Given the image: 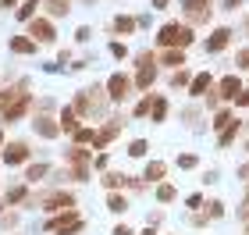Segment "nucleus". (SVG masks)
Segmentation results:
<instances>
[{"mask_svg":"<svg viewBox=\"0 0 249 235\" xmlns=\"http://www.w3.org/2000/svg\"><path fill=\"white\" fill-rule=\"evenodd\" d=\"M47 171H50L47 164H32V167H29V182H39V178L47 175Z\"/></svg>","mask_w":249,"mask_h":235,"instance_id":"obj_23","label":"nucleus"},{"mask_svg":"<svg viewBox=\"0 0 249 235\" xmlns=\"http://www.w3.org/2000/svg\"><path fill=\"white\" fill-rule=\"evenodd\" d=\"M246 150H249V143H246Z\"/></svg>","mask_w":249,"mask_h":235,"instance_id":"obj_41","label":"nucleus"},{"mask_svg":"<svg viewBox=\"0 0 249 235\" xmlns=\"http://www.w3.org/2000/svg\"><path fill=\"white\" fill-rule=\"evenodd\" d=\"M146 139H135V143H128V157H146Z\"/></svg>","mask_w":249,"mask_h":235,"instance_id":"obj_21","label":"nucleus"},{"mask_svg":"<svg viewBox=\"0 0 249 235\" xmlns=\"http://www.w3.org/2000/svg\"><path fill=\"white\" fill-rule=\"evenodd\" d=\"M164 114H167V100H164V96H153V107H150V118H153V121H160Z\"/></svg>","mask_w":249,"mask_h":235,"instance_id":"obj_15","label":"nucleus"},{"mask_svg":"<svg viewBox=\"0 0 249 235\" xmlns=\"http://www.w3.org/2000/svg\"><path fill=\"white\" fill-rule=\"evenodd\" d=\"M231 43V29H213L210 32V39L203 43V47H207V54H221L224 47H228Z\"/></svg>","mask_w":249,"mask_h":235,"instance_id":"obj_5","label":"nucleus"},{"mask_svg":"<svg viewBox=\"0 0 249 235\" xmlns=\"http://www.w3.org/2000/svg\"><path fill=\"white\" fill-rule=\"evenodd\" d=\"M210 86H213V78H210V72H203V75H196V78H192L189 93H192V96H203V93H207Z\"/></svg>","mask_w":249,"mask_h":235,"instance_id":"obj_8","label":"nucleus"},{"mask_svg":"<svg viewBox=\"0 0 249 235\" xmlns=\"http://www.w3.org/2000/svg\"><path fill=\"white\" fill-rule=\"evenodd\" d=\"M157 78V68H139V75H135V89H150Z\"/></svg>","mask_w":249,"mask_h":235,"instance_id":"obj_12","label":"nucleus"},{"mask_svg":"<svg viewBox=\"0 0 249 235\" xmlns=\"http://www.w3.org/2000/svg\"><path fill=\"white\" fill-rule=\"evenodd\" d=\"M89 36H93V32H89V29H86V25H82V29H78V32H75V39H78V43H86V39H89Z\"/></svg>","mask_w":249,"mask_h":235,"instance_id":"obj_33","label":"nucleus"},{"mask_svg":"<svg viewBox=\"0 0 249 235\" xmlns=\"http://www.w3.org/2000/svg\"><path fill=\"white\" fill-rule=\"evenodd\" d=\"M210 4H213V0H182V7L189 11V21H192V25L210 18Z\"/></svg>","mask_w":249,"mask_h":235,"instance_id":"obj_3","label":"nucleus"},{"mask_svg":"<svg viewBox=\"0 0 249 235\" xmlns=\"http://www.w3.org/2000/svg\"><path fill=\"white\" fill-rule=\"evenodd\" d=\"M164 171H167V164H160V161H153V164H146V182H160L164 178Z\"/></svg>","mask_w":249,"mask_h":235,"instance_id":"obj_13","label":"nucleus"},{"mask_svg":"<svg viewBox=\"0 0 249 235\" xmlns=\"http://www.w3.org/2000/svg\"><path fill=\"white\" fill-rule=\"evenodd\" d=\"M110 54L121 61V57H128V47H124V43H110Z\"/></svg>","mask_w":249,"mask_h":235,"instance_id":"obj_27","label":"nucleus"},{"mask_svg":"<svg viewBox=\"0 0 249 235\" xmlns=\"http://www.w3.org/2000/svg\"><path fill=\"white\" fill-rule=\"evenodd\" d=\"M217 93H221V100H235V96L242 93V82H239V75H228V78H221Z\"/></svg>","mask_w":249,"mask_h":235,"instance_id":"obj_6","label":"nucleus"},{"mask_svg":"<svg viewBox=\"0 0 249 235\" xmlns=\"http://www.w3.org/2000/svg\"><path fill=\"white\" fill-rule=\"evenodd\" d=\"M178 167H196V157H192V153H182V157H178Z\"/></svg>","mask_w":249,"mask_h":235,"instance_id":"obj_30","label":"nucleus"},{"mask_svg":"<svg viewBox=\"0 0 249 235\" xmlns=\"http://www.w3.org/2000/svg\"><path fill=\"white\" fill-rule=\"evenodd\" d=\"M132 89H135V82H132V78L128 75H110V82H107V96L110 100H114V104H121V100H128L132 96Z\"/></svg>","mask_w":249,"mask_h":235,"instance_id":"obj_2","label":"nucleus"},{"mask_svg":"<svg viewBox=\"0 0 249 235\" xmlns=\"http://www.w3.org/2000/svg\"><path fill=\"white\" fill-rule=\"evenodd\" d=\"M11 50H15V54H32V50H36V39H11Z\"/></svg>","mask_w":249,"mask_h":235,"instance_id":"obj_14","label":"nucleus"},{"mask_svg":"<svg viewBox=\"0 0 249 235\" xmlns=\"http://www.w3.org/2000/svg\"><path fill=\"white\" fill-rule=\"evenodd\" d=\"M239 68H249V50H242V54H239Z\"/></svg>","mask_w":249,"mask_h":235,"instance_id":"obj_35","label":"nucleus"},{"mask_svg":"<svg viewBox=\"0 0 249 235\" xmlns=\"http://www.w3.org/2000/svg\"><path fill=\"white\" fill-rule=\"evenodd\" d=\"M104 185H107V189H118V185H124V178H121V175H107Z\"/></svg>","mask_w":249,"mask_h":235,"instance_id":"obj_28","label":"nucleus"},{"mask_svg":"<svg viewBox=\"0 0 249 235\" xmlns=\"http://www.w3.org/2000/svg\"><path fill=\"white\" fill-rule=\"evenodd\" d=\"M235 104H239V107H249V89H242V93L235 96Z\"/></svg>","mask_w":249,"mask_h":235,"instance_id":"obj_32","label":"nucleus"},{"mask_svg":"<svg viewBox=\"0 0 249 235\" xmlns=\"http://www.w3.org/2000/svg\"><path fill=\"white\" fill-rule=\"evenodd\" d=\"M21 196H25V189H21V185L18 189H7V203H18Z\"/></svg>","mask_w":249,"mask_h":235,"instance_id":"obj_29","label":"nucleus"},{"mask_svg":"<svg viewBox=\"0 0 249 235\" xmlns=\"http://www.w3.org/2000/svg\"><path fill=\"white\" fill-rule=\"evenodd\" d=\"M185 203H189V210H196V207H203V196L196 193V196H189V199H185Z\"/></svg>","mask_w":249,"mask_h":235,"instance_id":"obj_31","label":"nucleus"},{"mask_svg":"<svg viewBox=\"0 0 249 235\" xmlns=\"http://www.w3.org/2000/svg\"><path fill=\"white\" fill-rule=\"evenodd\" d=\"M235 136H239V121H231V125H228V128L221 132V146H228V143H231Z\"/></svg>","mask_w":249,"mask_h":235,"instance_id":"obj_20","label":"nucleus"},{"mask_svg":"<svg viewBox=\"0 0 249 235\" xmlns=\"http://www.w3.org/2000/svg\"><path fill=\"white\" fill-rule=\"evenodd\" d=\"M160 61L167 64V68H182V64H185V50H164Z\"/></svg>","mask_w":249,"mask_h":235,"instance_id":"obj_10","label":"nucleus"},{"mask_svg":"<svg viewBox=\"0 0 249 235\" xmlns=\"http://www.w3.org/2000/svg\"><path fill=\"white\" fill-rule=\"evenodd\" d=\"M61 128H64V132H78V114H75L71 107L61 110Z\"/></svg>","mask_w":249,"mask_h":235,"instance_id":"obj_11","label":"nucleus"},{"mask_svg":"<svg viewBox=\"0 0 249 235\" xmlns=\"http://www.w3.org/2000/svg\"><path fill=\"white\" fill-rule=\"evenodd\" d=\"M47 7H50V15H53V18H61V15H68V0H50Z\"/></svg>","mask_w":249,"mask_h":235,"instance_id":"obj_22","label":"nucleus"},{"mask_svg":"<svg viewBox=\"0 0 249 235\" xmlns=\"http://www.w3.org/2000/svg\"><path fill=\"white\" fill-rule=\"evenodd\" d=\"M107 207L114 210V214H121V210H128V199H124L121 193H110V196H107Z\"/></svg>","mask_w":249,"mask_h":235,"instance_id":"obj_16","label":"nucleus"},{"mask_svg":"<svg viewBox=\"0 0 249 235\" xmlns=\"http://www.w3.org/2000/svg\"><path fill=\"white\" fill-rule=\"evenodd\" d=\"M36 7H39V0H25V4L18 7V18H21V21H32V15H36Z\"/></svg>","mask_w":249,"mask_h":235,"instance_id":"obj_18","label":"nucleus"},{"mask_svg":"<svg viewBox=\"0 0 249 235\" xmlns=\"http://www.w3.org/2000/svg\"><path fill=\"white\" fill-rule=\"evenodd\" d=\"M157 199H160V203H171L175 199V185H160L157 189Z\"/></svg>","mask_w":249,"mask_h":235,"instance_id":"obj_24","label":"nucleus"},{"mask_svg":"<svg viewBox=\"0 0 249 235\" xmlns=\"http://www.w3.org/2000/svg\"><path fill=\"white\" fill-rule=\"evenodd\" d=\"M29 36L36 39V43H53V25L47 18H32L29 21Z\"/></svg>","mask_w":249,"mask_h":235,"instance_id":"obj_4","label":"nucleus"},{"mask_svg":"<svg viewBox=\"0 0 249 235\" xmlns=\"http://www.w3.org/2000/svg\"><path fill=\"white\" fill-rule=\"evenodd\" d=\"M110 235H135V232H132L128 225H118V228H114V232H110Z\"/></svg>","mask_w":249,"mask_h":235,"instance_id":"obj_34","label":"nucleus"},{"mask_svg":"<svg viewBox=\"0 0 249 235\" xmlns=\"http://www.w3.org/2000/svg\"><path fill=\"white\" fill-rule=\"evenodd\" d=\"M0 143H4V132H0Z\"/></svg>","mask_w":249,"mask_h":235,"instance_id":"obj_40","label":"nucleus"},{"mask_svg":"<svg viewBox=\"0 0 249 235\" xmlns=\"http://www.w3.org/2000/svg\"><path fill=\"white\" fill-rule=\"evenodd\" d=\"M210 125L217 128V132H224V128L231 125V110H217V114H213V121H210Z\"/></svg>","mask_w":249,"mask_h":235,"instance_id":"obj_17","label":"nucleus"},{"mask_svg":"<svg viewBox=\"0 0 249 235\" xmlns=\"http://www.w3.org/2000/svg\"><path fill=\"white\" fill-rule=\"evenodd\" d=\"M29 161V146L25 143H11V146H4V164H21Z\"/></svg>","mask_w":249,"mask_h":235,"instance_id":"obj_7","label":"nucleus"},{"mask_svg":"<svg viewBox=\"0 0 249 235\" xmlns=\"http://www.w3.org/2000/svg\"><path fill=\"white\" fill-rule=\"evenodd\" d=\"M167 7V0H153V11H164Z\"/></svg>","mask_w":249,"mask_h":235,"instance_id":"obj_38","label":"nucleus"},{"mask_svg":"<svg viewBox=\"0 0 249 235\" xmlns=\"http://www.w3.org/2000/svg\"><path fill=\"white\" fill-rule=\"evenodd\" d=\"M224 214V203H221V199H210V203H207V217H221Z\"/></svg>","mask_w":249,"mask_h":235,"instance_id":"obj_25","label":"nucleus"},{"mask_svg":"<svg viewBox=\"0 0 249 235\" xmlns=\"http://www.w3.org/2000/svg\"><path fill=\"white\" fill-rule=\"evenodd\" d=\"M185 82H189V72H185V68H178V72L171 75V86L178 89V86H185Z\"/></svg>","mask_w":249,"mask_h":235,"instance_id":"obj_26","label":"nucleus"},{"mask_svg":"<svg viewBox=\"0 0 249 235\" xmlns=\"http://www.w3.org/2000/svg\"><path fill=\"white\" fill-rule=\"evenodd\" d=\"M139 235H157V228H153V225H150V228H142V232H139Z\"/></svg>","mask_w":249,"mask_h":235,"instance_id":"obj_39","label":"nucleus"},{"mask_svg":"<svg viewBox=\"0 0 249 235\" xmlns=\"http://www.w3.org/2000/svg\"><path fill=\"white\" fill-rule=\"evenodd\" d=\"M132 29H135V21H132V18H124V15H121V18H114V32H124V36H128Z\"/></svg>","mask_w":249,"mask_h":235,"instance_id":"obj_19","label":"nucleus"},{"mask_svg":"<svg viewBox=\"0 0 249 235\" xmlns=\"http://www.w3.org/2000/svg\"><path fill=\"white\" fill-rule=\"evenodd\" d=\"M239 4H242V0H224V7H228V11H235Z\"/></svg>","mask_w":249,"mask_h":235,"instance_id":"obj_36","label":"nucleus"},{"mask_svg":"<svg viewBox=\"0 0 249 235\" xmlns=\"http://www.w3.org/2000/svg\"><path fill=\"white\" fill-rule=\"evenodd\" d=\"M32 128H36L39 136H47V139H53V136L61 132V125H53L50 118H36V121H32Z\"/></svg>","mask_w":249,"mask_h":235,"instance_id":"obj_9","label":"nucleus"},{"mask_svg":"<svg viewBox=\"0 0 249 235\" xmlns=\"http://www.w3.org/2000/svg\"><path fill=\"white\" fill-rule=\"evenodd\" d=\"M192 39H196L192 36V25H182V21H167V25L157 32V43H160L164 50H185Z\"/></svg>","mask_w":249,"mask_h":235,"instance_id":"obj_1","label":"nucleus"},{"mask_svg":"<svg viewBox=\"0 0 249 235\" xmlns=\"http://www.w3.org/2000/svg\"><path fill=\"white\" fill-rule=\"evenodd\" d=\"M0 7H7V11H11V7H18V0H0Z\"/></svg>","mask_w":249,"mask_h":235,"instance_id":"obj_37","label":"nucleus"}]
</instances>
